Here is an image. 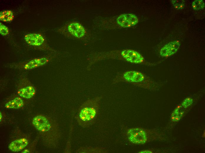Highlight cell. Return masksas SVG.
<instances>
[{
	"mask_svg": "<svg viewBox=\"0 0 205 153\" xmlns=\"http://www.w3.org/2000/svg\"><path fill=\"white\" fill-rule=\"evenodd\" d=\"M122 129L123 137L130 144H143L146 143L148 140L147 132L143 128L123 127Z\"/></svg>",
	"mask_w": 205,
	"mask_h": 153,
	"instance_id": "cell-5",
	"label": "cell"
},
{
	"mask_svg": "<svg viewBox=\"0 0 205 153\" xmlns=\"http://www.w3.org/2000/svg\"><path fill=\"white\" fill-rule=\"evenodd\" d=\"M0 33L3 36H7L9 33L8 28L1 22L0 23Z\"/></svg>",
	"mask_w": 205,
	"mask_h": 153,
	"instance_id": "cell-18",
	"label": "cell"
},
{
	"mask_svg": "<svg viewBox=\"0 0 205 153\" xmlns=\"http://www.w3.org/2000/svg\"><path fill=\"white\" fill-rule=\"evenodd\" d=\"M108 151L105 148L99 147H82L75 152L76 153H104Z\"/></svg>",
	"mask_w": 205,
	"mask_h": 153,
	"instance_id": "cell-13",
	"label": "cell"
},
{
	"mask_svg": "<svg viewBox=\"0 0 205 153\" xmlns=\"http://www.w3.org/2000/svg\"><path fill=\"white\" fill-rule=\"evenodd\" d=\"M102 97L97 96L84 102L79 108L75 118L83 128L89 127L96 121L100 107Z\"/></svg>",
	"mask_w": 205,
	"mask_h": 153,
	"instance_id": "cell-3",
	"label": "cell"
},
{
	"mask_svg": "<svg viewBox=\"0 0 205 153\" xmlns=\"http://www.w3.org/2000/svg\"><path fill=\"white\" fill-rule=\"evenodd\" d=\"M182 108V106L178 107L174 110L171 116L173 121L176 122L180 119L183 112Z\"/></svg>",
	"mask_w": 205,
	"mask_h": 153,
	"instance_id": "cell-15",
	"label": "cell"
},
{
	"mask_svg": "<svg viewBox=\"0 0 205 153\" xmlns=\"http://www.w3.org/2000/svg\"><path fill=\"white\" fill-rule=\"evenodd\" d=\"M192 6L193 8L195 10H201L204 9L205 4L203 0H196L193 2Z\"/></svg>",
	"mask_w": 205,
	"mask_h": 153,
	"instance_id": "cell-16",
	"label": "cell"
},
{
	"mask_svg": "<svg viewBox=\"0 0 205 153\" xmlns=\"http://www.w3.org/2000/svg\"><path fill=\"white\" fill-rule=\"evenodd\" d=\"M16 93L22 98L29 99L35 94L36 89L29 80L27 77L21 78L17 83Z\"/></svg>",
	"mask_w": 205,
	"mask_h": 153,
	"instance_id": "cell-8",
	"label": "cell"
},
{
	"mask_svg": "<svg viewBox=\"0 0 205 153\" xmlns=\"http://www.w3.org/2000/svg\"><path fill=\"white\" fill-rule=\"evenodd\" d=\"M14 18L13 12L10 10H4L0 13V20L4 22H9L12 21Z\"/></svg>",
	"mask_w": 205,
	"mask_h": 153,
	"instance_id": "cell-14",
	"label": "cell"
},
{
	"mask_svg": "<svg viewBox=\"0 0 205 153\" xmlns=\"http://www.w3.org/2000/svg\"><path fill=\"white\" fill-rule=\"evenodd\" d=\"M32 123L47 147L54 148L57 147L60 133L58 124L54 120L47 116L38 114L33 119Z\"/></svg>",
	"mask_w": 205,
	"mask_h": 153,
	"instance_id": "cell-1",
	"label": "cell"
},
{
	"mask_svg": "<svg viewBox=\"0 0 205 153\" xmlns=\"http://www.w3.org/2000/svg\"><path fill=\"white\" fill-rule=\"evenodd\" d=\"M171 2L175 8L178 10L183 9L185 5V1L183 0H172Z\"/></svg>",
	"mask_w": 205,
	"mask_h": 153,
	"instance_id": "cell-17",
	"label": "cell"
},
{
	"mask_svg": "<svg viewBox=\"0 0 205 153\" xmlns=\"http://www.w3.org/2000/svg\"><path fill=\"white\" fill-rule=\"evenodd\" d=\"M116 21L120 26L128 27L135 25L138 22L137 17L132 14H124L117 18Z\"/></svg>",
	"mask_w": 205,
	"mask_h": 153,
	"instance_id": "cell-9",
	"label": "cell"
},
{
	"mask_svg": "<svg viewBox=\"0 0 205 153\" xmlns=\"http://www.w3.org/2000/svg\"><path fill=\"white\" fill-rule=\"evenodd\" d=\"M124 83L144 89H153L158 83L144 73L136 70L118 72L112 81L113 84Z\"/></svg>",
	"mask_w": 205,
	"mask_h": 153,
	"instance_id": "cell-2",
	"label": "cell"
},
{
	"mask_svg": "<svg viewBox=\"0 0 205 153\" xmlns=\"http://www.w3.org/2000/svg\"><path fill=\"white\" fill-rule=\"evenodd\" d=\"M0 113V121H1L2 119V114L1 112Z\"/></svg>",
	"mask_w": 205,
	"mask_h": 153,
	"instance_id": "cell-20",
	"label": "cell"
},
{
	"mask_svg": "<svg viewBox=\"0 0 205 153\" xmlns=\"http://www.w3.org/2000/svg\"><path fill=\"white\" fill-rule=\"evenodd\" d=\"M180 44L178 40L168 43L161 49L159 51L160 55L163 57H167L173 55L178 51Z\"/></svg>",
	"mask_w": 205,
	"mask_h": 153,
	"instance_id": "cell-10",
	"label": "cell"
},
{
	"mask_svg": "<svg viewBox=\"0 0 205 153\" xmlns=\"http://www.w3.org/2000/svg\"><path fill=\"white\" fill-rule=\"evenodd\" d=\"M55 56L54 54L32 58L17 63L8 64L11 68L22 70H28L43 66L49 62Z\"/></svg>",
	"mask_w": 205,
	"mask_h": 153,
	"instance_id": "cell-6",
	"label": "cell"
},
{
	"mask_svg": "<svg viewBox=\"0 0 205 153\" xmlns=\"http://www.w3.org/2000/svg\"><path fill=\"white\" fill-rule=\"evenodd\" d=\"M193 102V99L190 97H188L183 101L181 104V106L186 108L190 106Z\"/></svg>",
	"mask_w": 205,
	"mask_h": 153,
	"instance_id": "cell-19",
	"label": "cell"
},
{
	"mask_svg": "<svg viewBox=\"0 0 205 153\" xmlns=\"http://www.w3.org/2000/svg\"><path fill=\"white\" fill-rule=\"evenodd\" d=\"M27 138L22 137L12 142L9 145V149L14 152H18L24 149L29 143Z\"/></svg>",
	"mask_w": 205,
	"mask_h": 153,
	"instance_id": "cell-12",
	"label": "cell"
},
{
	"mask_svg": "<svg viewBox=\"0 0 205 153\" xmlns=\"http://www.w3.org/2000/svg\"><path fill=\"white\" fill-rule=\"evenodd\" d=\"M56 31L67 38L78 40H87L90 36L87 29L80 22L76 21L67 23Z\"/></svg>",
	"mask_w": 205,
	"mask_h": 153,
	"instance_id": "cell-4",
	"label": "cell"
},
{
	"mask_svg": "<svg viewBox=\"0 0 205 153\" xmlns=\"http://www.w3.org/2000/svg\"><path fill=\"white\" fill-rule=\"evenodd\" d=\"M25 105L22 98L18 95H14L6 100L5 107L7 109H19L22 108Z\"/></svg>",
	"mask_w": 205,
	"mask_h": 153,
	"instance_id": "cell-11",
	"label": "cell"
},
{
	"mask_svg": "<svg viewBox=\"0 0 205 153\" xmlns=\"http://www.w3.org/2000/svg\"><path fill=\"white\" fill-rule=\"evenodd\" d=\"M24 39L27 44L35 49L53 52L55 51L50 47L45 37L42 34L39 33H28L24 35Z\"/></svg>",
	"mask_w": 205,
	"mask_h": 153,
	"instance_id": "cell-7",
	"label": "cell"
}]
</instances>
